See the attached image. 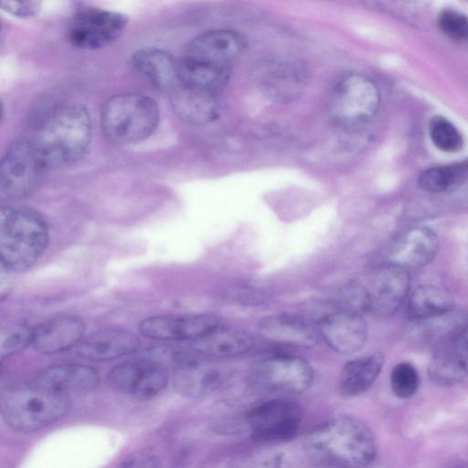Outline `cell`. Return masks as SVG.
<instances>
[{
  "label": "cell",
  "mask_w": 468,
  "mask_h": 468,
  "mask_svg": "<svg viewBox=\"0 0 468 468\" xmlns=\"http://www.w3.org/2000/svg\"><path fill=\"white\" fill-rule=\"evenodd\" d=\"M245 46L243 36L230 30L197 36L179 60L181 84L218 95L227 85L232 66Z\"/></svg>",
  "instance_id": "cell-1"
},
{
  "label": "cell",
  "mask_w": 468,
  "mask_h": 468,
  "mask_svg": "<svg viewBox=\"0 0 468 468\" xmlns=\"http://www.w3.org/2000/svg\"><path fill=\"white\" fill-rule=\"evenodd\" d=\"M428 375L434 383L443 387L454 386L468 377V346L458 334L436 351Z\"/></svg>",
  "instance_id": "cell-24"
},
{
  "label": "cell",
  "mask_w": 468,
  "mask_h": 468,
  "mask_svg": "<svg viewBox=\"0 0 468 468\" xmlns=\"http://www.w3.org/2000/svg\"><path fill=\"white\" fill-rule=\"evenodd\" d=\"M306 452L318 465L363 467L377 455L372 430L351 417L333 418L314 429L307 437Z\"/></svg>",
  "instance_id": "cell-2"
},
{
  "label": "cell",
  "mask_w": 468,
  "mask_h": 468,
  "mask_svg": "<svg viewBox=\"0 0 468 468\" xmlns=\"http://www.w3.org/2000/svg\"><path fill=\"white\" fill-rule=\"evenodd\" d=\"M160 458L150 451H142L132 454L124 461L123 466L126 467H155L160 466Z\"/></svg>",
  "instance_id": "cell-36"
},
{
  "label": "cell",
  "mask_w": 468,
  "mask_h": 468,
  "mask_svg": "<svg viewBox=\"0 0 468 468\" xmlns=\"http://www.w3.org/2000/svg\"><path fill=\"white\" fill-rule=\"evenodd\" d=\"M42 0H0V6L8 14L19 19H31L41 11Z\"/></svg>",
  "instance_id": "cell-35"
},
{
  "label": "cell",
  "mask_w": 468,
  "mask_h": 468,
  "mask_svg": "<svg viewBox=\"0 0 468 468\" xmlns=\"http://www.w3.org/2000/svg\"><path fill=\"white\" fill-rule=\"evenodd\" d=\"M337 309L364 315L370 312V298L366 287L352 283L344 286L335 298Z\"/></svg>",
  "instance_id": "cell-33"
},
{
  "label": "cell",
  "mask_w": 468,
  "mask_h": 468,
  "mask_svg": "<svg viewBox=\"0 0 468 468\" xmlns=\"http://www.w3.org/2000/svg\"><path fill=\"white\" fill-rule=\"evenodd\" d=\"M253 347V339L244 330L222 327L220 325L206 336L191 342V349L211 358H232L248 353Z\"/></svg>",
  "instance_id": "cell-25"
},
{
  "label": "cell",
  "mask_w": 468,
  "mask_h": 468,
  "mask_svg": "<svg viewBox=\"0 0 468 468\" xmlns=\"http://www.w3.org/2000/svg\"><path fill=\"white\" fill-rule=\"evenodd\" d=\"M50 170L32 139L14 142L0 164V195L14 202L32 195Z\"/></svg>",
  "instance_id": "cell-8"
},
{
  "label": "cell",
  "mask_w": 468,
  "mask_h": 468,
  "mask_svg": "<svg viewBox=\"0 0 468 468\" xmlns=\"http://www.w3.org/2000/svg\"><path fill=\"white\" fill-rule=\"evenodd\" d=\"M440 31L454 41L468 40V18L454 11H444L438 17Z\"/></svg>",
  "instance_id": "cell-34"
},
{
  "label": "cell",
  "mask_w": 468,
  "mask_h": 468,
  "mask_svg": "<svg viewBox=\"0 0 468 468\" xmlns=\"http://www.w3.org/2000/svg\"><path fill=\"white\" fill-rule=\"evenodd\" d=\"M307 78L298 65L280 64L263 73L260 86L265 96L280 104L298 100L307 87Z\"/></svg>",
  "instance_id": "cell-26"
},
{
  "label": "cell",
  "mask_w": 468,
  "mask_h": 468,
  "mask_svg": "<svg viewBox=\"0 0 468 468\" xmlns=\"http://www.w3.org/2000/svg\"><path fill=\"white\" fill-rule=\"evenodd\" d=\"M320 338L334 352L352 355L360 351L368 337L363 315L337 309L318 323Z\"/></svg>",
  "instance_id": "cell-15"
},
{
  "label": "cell",
  "mask_w": 468,
  "mask_h": 468,
  "mask_svg": "<svg viewBox=\"0 0 468 468\" xmlns=\"http://www.w3.org/2000/svg\"><path fill=\"white\" fill-rule=\"evenodd\" d=\"M384 357L374 353L349 362L341 376L340 389L346 397H355L367 391L378 379Z\"/></svg>",
  "instance_id": "cell-28"
},
{
  "label": "cell",
  "mask_w": 468,
  "mask_h": 468,
  "mask_svg": "<svg viewBox=\"0 0 468 468\" xmlns=\"http://www.w3.org/2000/svg\"><path fill=\"white\" fill-rule=\"evenodd\" d=\"M224 383V374L216 366L188 358L173 373L175 390L188 399H199L208 396Z\"/></svg>",
  "instance_id": "cell-22"
},
{
  "label": "cell",
  "mask_w": 468,
  "mask_h": 468,
  "mask_svg": "<svg viewBox=\"0 0 468 468\" xmlns=\"http://www.w3.org/2000/svg\"><path fill=\"white\" fill-rule=\"evenodd\" d=\"M468 182V159L425 170L418 180L419 188L429 193H444Z\"/></svg>",
  "instance_id": "cell-29"
},
{
  "label": "cell",
  "mask_w": 468,
  "mask_h": 468,
  "mask_svg": "<svg viewBox=\"0 0 468 468\" xmlns=\"http://www.w3.org/2000/svg\"><path fill=\"white\" fill-rule=\"evenodd\" d=\"M259 333L267 341L299 348H312L321 339L317 325L289 313L265 317L259 325Z\"/></svg>",
  "instance_id": "cell-16"
},
{
  "label": "cell",
  "mask_w": 468,
  "mask_h": 468,
  "mask_svg": "<svg viewBox=\"0 0 468 468\" xmlns=\"http://www.w3.org/2000/svg\"><path fill=\"white\" fill-rule=\"evenodd\" d=\"M127 24L128 21L123 14L86 7L74 15L69 25V38L77 48L99 50L116 41Z\"/></svg>",
  "instance_id": "cell-11"
},
{
  "label": "cell",
  "mask_w": 468,
  "mask_h": 468,
  "mask_svg": "<svg viewBox=\"0 0 468 468\" xmlns=\"http://www.w3.org/2000/svg\"><path fill=\"white\" fill-rule=\"evenodd\" d=\"M160 123V110L151 97L135 93L115 96L102 107L101 126L106 139L130 145L150 138Z\"/></svg>",
  "instance_id": "cell-6"
},
{
  "label": "cell",
  "mask_w": 468,
  "mask_h": 468,
  "mask_svg": "<svg viewBox=\"0 0 468 468\" xmlns=\"http://www.w3.org/2000/svg\"><path fill=\"white\" fill-rule=\"evenodd\" d=\"M452 297L444 289L431 285H422L409 293L406 316L420 322L453 311Z\"/></svg>",
  "instance_id": "cell-27"
},
{
  "label": "cell",
  "mask_w": 468,
  "mask_h": 468,
  "mask_svg": "<svg viewBox=\"0 0 468 468\" xmlns=\"http://www.w3.org/2000/svg\"><path fill=\"white\" fill-rule=\"evenodd\" d=\"M86 324L76 316H60L34 329L33 349L41 354L51 355L69 351L81 343Z\"/></svg>",
  "instance_id": "cell-18"
},
{
  "label": "cell",
  "mask_w": 468,
  "mask_h": 468,
  "mask_svg": "<svg viewBox=\"0 0 468 468\" xmlns=\"http://www.w3.org/2000/svg\"><path fill=\"white\" fill-rule=\"evenodd\" d=\"M381 96L376 85L361 74L344 77L334 87L329 118L334 126L354 131L368 124L377 115Z\"/></svg>",
  "instance_id": "cell-7"
},
{
  "label": "cell",
  "mask_w": 468,
  "mask_h": 468,
  "mask_svg": "<svg viewBox=\"0 0 468 468\" xmlns=\"http://www.w3.org/2000/svg\"><path fill=\"white\" fill-rule=\"evenodd\" d=\"M49 170L72 166L87 153L92 141V122L78 105L60 106L49 112L32 139Z\"/></svg>",
  "instance_id": "cell-3"
},
{
  "label": "cell",
  "mask_w": 468,
  "mask_h": 468,
  "mask_svg": "<svg viewBox=\"0 0 468 468\" xmlns=\"http://www.w3.org/2000/svg\"><path fill=\"white\" fill-rule=\"evenodd\" d=\"M219 325L218 318L209 314L156 316L143 320L140 331L151 340L193 342L206 336Z\"/></svg>",
  "instance_id": "cell-13"
},
{
  "label": "cell",
  "mask_w": 468,
  "mask_h": 468,
  "mask_svg": "<svg viewBox=\"0 0 468 468\" xmlns=\"http://www.w3.org/2000/svg\"><path fill=\"white\" fill-rule=\"evenodd\" d=\"M170 380L169 370L141 358L114 368L108 376L117 392L138 400H148L161 393Z\"/></svg>",
  "instance_id": "cell-12"
},
{
  "label": "cell",
  "mask_w": 468,
  "mask_h": 468,
  "mask_svg": "<svg viewBox=\"0 0 468 468\" xmlns=\"http://www.w3.org/2000/svg\"><path fill=\"white\" fill-rule=\"evenodd\" d=\"M315 372L304 359L277 355L255 362L249 372V383L258 391L291 395L300 394L312 385Z\"/></svg>",
  "instance_id": "cell-9"
},
{
  "label": "cell",
  "mask_w": 468,
  "mask_h": 468,
  "mask_svg": "<svg viewBox=\"0 0 468 468\" xmlns=\"http://www.w3.org/2000/svg\"><path fill=\"white\" fill-rule=\"evenodd\" d=\"M131 60L133 69L161 91L170 94L181 85L179 61L166 50L145 48Z\"/></svg>",
  "instance_id": "cell-21"
},
{
  "label": "cell",
  "mask_w": 468,
  "mask_h": 468,
  "mask_svg": "<svg viewBox=\"0 0 468 468\" xmlns=\"http://www.w3.org/2000/svg\"><path fill=\"white\" fill-rule=\"evenodd\" d=\"M303 421L302 408L289 399H274L252 409L245 426L253 440L263 444H279L293 439Z\"/></svg>",
  "instance_id": "cell-10"
},
{
  "label": "cell",
  "mask_w": 468,
  "mask_h": 468,
  "mask_svg": "<svg viewBox=\"0 0 468 468\" xmlns=\"http://www.w3.org/2000/svg\"><path fill=\"white\" fill-rule=\"evenodd\" d=\"M430 138L434 145L445 153H456L463 146L458 129L446 118L434 116L429 124Z\"/></svg>",
  "instance_id": "cell-30"
},
{
  "label": "cell",
  "mask_w": 468,
  "mask_h": 468,
  "mask_svg": "<svg viewBox=\"0 0 468 468\" xmlns=\"http://www.w3.org/2000/svg\"><path fill=\"white\" fill-rule=\"evenodd\" d=\"M100 381L96 369L79 363L46 368L36 374L32 383L69 395L95 390Z\"/></svg>",
  "instance_id": "cell-20"
},
{
  "label": "cell",
  "mask_w": 468,
  "mask_h": 468,
  "mask_svg": "<svg viewBox=\"0 0 468 468\" xmlns=\"http://www.w3.org/2000/svg\"><path fill=\"white\" fill-rule=\"evenodd\" d=\"M69 395L31 384L15 388L2 397V416L15 431L32 433L41 430L69 413Z\"/></svg>",
  "instance_id": "cell-5"
},
{
  "label": "cell",
  "mask_w": 468,
  "mask_h": 468,
  "mask_svg": "<svg viewBox=\"0 0 468 468\" xmlns=\"http://www.w3.org/2000/svg\"><path fill=\"white\" fill-rule=\"evenodd\" d=\"M141 340L129 330L108 328L94 332L78 348L80 357L92 362H106L136 353Z\"/></svg>",
  "instance_id": "cell-19"
},
{
  "label": "cell",
  "mask_w": 468,
  "mask_h": 468,
  "mask_svg": "<svg viewBox=\"0 0 468 468\" xmlns=\"http://www.w3.org/2000/svg\"><path fill=\"white\" fill-rule=\"evenodd\" d=\"M420 378L418 370L411 363L397 364L390 374V387L393 393L400 399L414 396L418 390Z\"/></svg>",
  "instance_id": "cell-32"
},
{
  "label": "cell",
  "mask_w": 468,
  "mask_h": 468,
  "mask_svg": "<svg viewBox=\"0 0 468 468\" xmlns=\"http://www.w3.org/2000/svg\"><path fill=\"white\" fill-rule=\"evenodd\" d=\"M409 271L386 262L375 272L368 289L370 312L377 316H391L402 307L410 293Z\"/></svg>",
  "instance_id": "cell-14"
},
{
  "label": "cell",
  "mask_w": 468,
  "mask_h": 468,
  "mask_svg": "<svg viewBox=\"0 0 468 468\" xmlns=\"http://www.w3.org/2000/svg\"><path fill=\"white\" fill-rule=\"evenodd\" d=\"M170 96L175 115L188 124H206L220 115L216 94L181 84Z\"/></svg>",
  "instance_id": "cell-23"
},
{
  "label": "cell",
  "mask_w": 468,
  "mask_h": 468,
  "mask_svg": "<svg viewBox=\"0 0 468 468\" xmlns=\"http://www.w3.org/2000/svg\"><path fill=\"white\" fill-rule=\"evenodd\" d=\"M458 337L468 346V322L459 332Z\"/></svg>",
  "instance_id": "cell-37"
},
{
  "label": "cell",
  "mask_w": 468,
  "mask_h": 468,
  "mask_svg": "<svg viewBox=\"0 0 468 468\" xmlns=\"http://www.w3.org/2000/svg\"><path fill=\"white\" fill-rule=\"evenodd\" d=\"M49 243L46 221L36 211L4 206L0 211V258L4 269L23 272L45 252Z\"/></svg>",
  "instance_id": "cell-4"
},
{
  "label": "cell",
  "mask_w": 468,
  "mask_h": 468,
  "mask_svg": "<svg viewBox=\"0 0 468 468\" xmlns=\"http://www.w3.org/2000/svg\"><path fill=\"white\" fill-rule=\"evenodd\" d=\"M439 249L437 235L427 227H415L400 234L391 246L388 262L407 271L430 263Z\"/></svg>",
  "instance_id": "cell-17"
},
{
  "label": "cell",
  "mask_w": 468,
  "mask_h": 468,
  "mask_svg": "<svg viewBox=\"0 0 468 468\" xmlns=\"http://www.w3.org/2000/svg\"><path fill=\"white\" fill-rule=\"evenodd\" d=\"M34 329L26 325H15L4 329L0 336V358L5 360L32 344Z\"/></svg>",
  "instance_id": "cell-31"
}]
</instances>
